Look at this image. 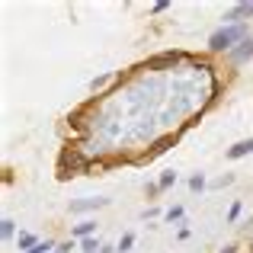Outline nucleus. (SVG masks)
<instances>
[{"label": "nucleus", "instance_id": "f257e3e1", "mask_svg": "<svg viewBox=\"0 0 253 253\" xmlns=\"http://www.w3.org/2000/svg\"><path fill=\"white\" fill-rule=\"evenodd\" d=\"M247 36V29H244V26H231V29H221V32H215V36L209 39V45L215 51H221V48H231V45L237 42V39H244Z\"/></svg>", "mask_w": 253, "mask_h": 253}, {"label": "nucleus", "instance_id": "f03ea898", "mask_svg": "<svg viewBox=\"0 0 253 253\" xmlns=\"http://www.w3.org/2000/svg\"><path fill=\"white\" fill-rule=\"evenodd\" d=\"M250 151H253V138H247V141H241V144H234V148L228 151V157H231V161H237V157L250 154Z\"/></svg>", "mask_w": 253, "mask_h": 253}, {"label": "nucleus", "instance_id": "7ed1b4c3", "mask_svg": "<svg viewBox=\"0 0 253 253\" xmlns=\"http://www.w3.org/2000/svg\"><path fill=\"white\" fill-rule=\"evenodd\" d=\"M106 199H93V202H71V209L74 211H84V209H103Z\"/></svg>", "mask_w": 253, "mask_h": 253}, {"label": "nucleus", "instance_id": "20e7f679", "mask_svg": "<svg viewBox=\"0 0 253 253\" xmlns=\"http://www.w3.org/2000/svg\"><path fill=\"white\" fill-rule=\"evenodd\" d=\"M250 13H253V3H241V6H234L228 16L231 19H244V16H250Z\"/></svg>", "mask_w": 253, "mask_h": 253}, {"label": "nucleus", "instance_id": "39448f33", "mask_svg": "<svg viewBox=\"0 0 253 253\" xmlns=\"http://www.w3.org/2000/svg\"><path fill=\"white\" fill-rule=\"evenodd\" d=\"M234 58H253V42H247V45H241V48L234 51Z\"/></svg>", "mask_w": 253, "mask_h": 253}, {"label": "nucleus", "instance_id": "423d86ee", "mask_svg": "<svg viewBox=\"0 0 253 253\" xmlns=\"http://www.w3.org/2000/svg\"><path fill=\"white\" fill-rule=\"evenodd\" d=\"M51 247H55V244H48V241H42V244H36V247H32L29 253H48Z\"/></svg>", "mask_w": 253, "mask_h": 253}, {"label": "nucleus", "instance_id": "0eeeda50", "mask_svg": "<svg viewBox=\"0 0 253 253\" xmlns=\"http://www.w3.org/2000/svg\"><path fill=\"white\" fill-rule=\"evenodd\" d=\"M19 244H23L26 250H32V247H36V237H32V234H23V237H19Z\"/></svg>", "mask_w": 253, "mask_h": 253}, {"label": "nucleus", "instance_id": "6e6552de", "mask_svg": "<svg viewBox=\"0 0 253 253\" xmlns=\"http://www.w3.org/2000/svg\"><path fill=\"white\" fill-rule=\"evenodd\" d=\"M131 244H135V234H125V237H122V247H119V250H131Z\"/></svg>", "mask_w": 253, "mask_h": 253}, {"label": "nucleus", "instance_id": "1a4fd4ad", "mask_svg": "<svg viewBox=\"0 0 253 253\" xmlns=\"http://www.w3.org/2000/svg\"><path fill=\"white\" fill-rule=\"evenodd\" d=\"M189 186H192V189L199 192V189H202V186H205V179H202V176H192V179H189Z\"/></svg>", "mask_w": 253, "mask_h": 253}, {"label": "nucleus", "instance_id": "9d476101", "mask_svg": "<svg viewBox=\"0 0 253 253\" xmlns=\"http://www.w3.org/2000/svg\"><path fill=\"white\" fill-rule=\"evenodd\" d=\"M13 234V221H10V218H3V237H10Z\"/></svg>", "mask_w": 253, "mask_h": 253}, {"label": "nucleus", "instance_id": "9b49d317", "mask_svg": "<svg viewBox=\"0 0 253 253\" xmlns=\"http://www.w3.org/2000/svg\"><path fill=\"white\" fill-rule=\"evenodd\" d=\"M96 247H99L96 241H84V250H86V253H93V250H96Z\"/></svg>", "mask_w": 253, "mask_h": 253}]
</instances>
